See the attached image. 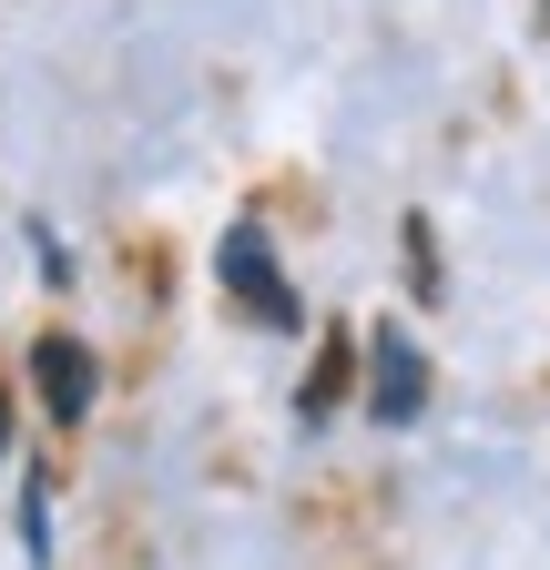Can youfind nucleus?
I'll use <instances>...</instances> for the list:
<instances>
[{"instance_id": "nucleus-1", "label": "nucleus", "mask_w": 550, "mask_h": 570, "mask_svg": "<svg viewBox=\"0 0 550 570\" xmlns=\"http://www.w3.org/2000/svg\"><path fill=\"white\" fill-rule=\"evenodd\" d=\"M215 275H225V296H235L255 326H275V336L296 326V285L275 275V245H265V225H225V245H215Z\"/></svg>"}, {"instance_id": "nucleus-2", "label": "nucleus", "mask_w": 550, "mask_h": 570, "mask_svg": "<svg viewBox=\"0 0 550 570\" xmlns=\"http://www.w3.org/2000/svg\"><path fill=\"white\" fill-rule=\"evenodd\" d=\"M31 377H41V407H51L61 428H72V417L92 407V387H102V367H92V346H82V336H61V326H51L41 346H31Z\"/></svg>"}, {"instance_id": "nucleus-3", "label": "nucleus", "mask_w": 550, "mask_h": 570, "mask_svg": "<svg viewBox=\"0 0 550 570\" xmlns=\"http://www.w3.org/2000/svg\"><path fill=\"white\" fill-rule=\"evenodd\" d=\"M367 356H377V387H367V407H377L387 428H407V417L429 407V367H419V346H407L397 326H377V336H367Z\"/></svg>"}, {"instance_id": "nucleus-4", "label": "nucleus", "mask_w": 550, "mask_h": 570, "mask_svg": "<svg viewBox=\"0 0 550 570\" xmlns=\"http://www.w3.org/2000/svg\"><path fill=\"white\" fill-rule=\"evenodd\" d=\"M347 367H357V336L336 326V336L316 346V367H306V397H296V417H326L336 397H347Z\"/></svg>"}, {"instance_id": "nucleus-5", "label": "nucleus", "mask_w": 550, "mask_h": 570, "mask_svg": "<svg viewBox=\"0 0 550 570\" xmlns=\"http://www.w3.org/2000/svg\"><path fill=\"white\" fill-rule=\"evenodd\" d=\"M21 550H31V560H51V489H41V479L21 489Z\"/></svg>"}, {"instance_id": "nucleus-6", "label": "nucleus", "mask_w": 550, "mask_h": 570, "mask_svg": "<svg viewBox=\"0 0 550 570\" xmlns=\"http://www.w3.org/2000/svg\"><path fill=\"white\" fill-rule=\"evenodd\" d=\"M407 275H419V296H439V245H429L419 214H407Z\"/></svg>"}, {"instance_id": "nucleus-7", "label": "nucleus", "mask_w": 550, "mask_h": 570, "mask_svg": "<svg viewBox=\"0 0 550 570\" xmlns=\"http://www.w3.org/2000/svg\"><path fill=\"white\" fill-rule=\"evenodd\" d=\"M0 449H11V397H0Z\"/></svg>"}]
</instances>
